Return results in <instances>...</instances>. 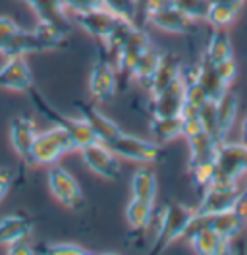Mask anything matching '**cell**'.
<instances>
[{
  "label": "cell",
  "mask_w": 247,
  "mask_h": 255,
  "mask_svg": "<svg viewBox=\"0 0 247 255\" xmlns=\"http://www.w3.org/2000/svg\"><path fill=\"white\" fill-rule=\"evenodd\" d=\"M79 151H81L83 162L95 174H99L101 178H107V180H120L122 170H120L118 155L107 143L95 141V143L87 145Z\"/></svg>",
  "instance_id": "52a82bcc"
},
{
  "label": "cell",
  "mask_w": 247,
  "mask_h": 255,
  "mask_svg": "<svg viewBox=\"0 0 247 255\" xmlns=\"http://www.w3.org/2000/svg\"><path fill=\"white\" fill-rule=\"evenodd\" d=\"M187 242L193 252L201 255H224L230 254L232 250V240L222 238L211 226H203Z\"/></svg>",
  "instance_id": "e0dca14e"
},
{
  "label": "cell",
  "mask_w": 247,
  "mask_h": 255,
  "mask_svg": "<svg viewBox=\"0 0 247 255\" xmlns=\"http://www.w3.org/2000/svg\"><path fill=\"white\" fill-rule=\"evenodd\" d=\"M234 211H236L244 221L247 219V180L242 184V188H240V193H238L236 203H234Z\"/></svg>",
  "instance_id": "7bdbcfd3"
},
{
  "label": "cell",
  "mask_w": 247,
  "mask_h": 255,
  "mask_svg": "<svg viewBox=\"0 0 247 255\" xmlns=\"http://www.w3.org/2000/svg\"><path fill=\"white\" fill-rule=\"evenodd\" d=\"M70 151H76V143L70 137V133L62 128L52 126L41 133L37 131V137L33 141V164L52 166L62 155Z\"/></svg>",
  "instance_id": "277c9868"
},
{
  "label": "cell",
  "mask_w": 247,
  "mask_h": 255,
  "mask_svg": "<svg viewBox=\"0 0 247 255\" xmlns=\"http://www.w3.org/2000/svg\"><path fill=\"white\" fill-rule=\"evenodd\" d=\"M37 254H48V255H87L89 252L83 250L77 244H48L43 248V252Z\"/></svg>",
  "instance_id": "d590c367"
},
{
  "label": "cell",
  "mask_w": 247,
  "mask_h": 255,
  "mask_svg": "<svg viewBox=\"0 0 247 255\" xmlns=\"http://www.w3.org/2000/svg\"><path fill=\"white\" fill-rule=\"evenodd\" d=\"M25 4H29L35 10V14L39 17V21L43 23H52L58 25L62 29L70 31V19L66 16V2L64 0H21Z\"/></svg>",
  "instance_id": "d6986e66"
},
{
  "label": "cell",
  "mask_w": 247,
  "mask_h": 255,
  "mask_svg": "<svg viewBox=\"0 0 247 255\" xmlns=\"http://www.w3.org/2000/svg\"><path fill=\"white\" fill-rule=\"evenodd\" d=\"M182 68L184 66H182L178 56L168 54V52L162 54L160 56V62H158V68H156V72H154L153 76V81L149 85V93L154 97L158 95L162 89H166L170 83H174V81L182 76Z\"/></svg>",
  "instance_id": "ffe728a7"
},
{
  "label": "cell",
  "mask_w": 247,
  "mask_h": 255,
  "mask_svg": "<svg viewBox=\"0 0 247 255\" xmlns=\"http://www.w3.org/2000/svg\"><path fill=\"white\" fill-rule=\"evenodd\" d=\"M238 111H240V99L230 89H226V93L216 101V120H218V131L222 139H226V135L236 124Z\"/></svg>",
  "instance_id": "603a6c76"
},
{
  "label": "cell",
  "mask_w": 247,
  "mask_h": 255,
  "mask_svg": "<svg viewBox=\"0 0 247 255\" xmlns=\"http://www.w3.org/2000/svg\"><path fill=\"white\" fill-rule=\"evenodd\" d=\"M14 182V172L10 168H0V201L6 197V193L12 188Z\"/></svg>",
  "instance_id": "ee69618b"
},
{
  "label": "cell",
  "mask_w": 247,
  "mask_h": 255,
  "mask_svg": "<svg viewBox=\"0 0 247 255\" xmlns=\"http://www.w3.org/2000/svg\"><path fill=\"white\" fill-rule=\"evenodd\" d=\"M170 4H174V0H137V21L141 17V23L147 21V16L154 12V10H160V8H166Z\"/></svg>",
  "instance_id": "74e56055"
},
{
  "label": "cell",
  "mask_w": 247,
  "mask_h": 255,
  "mask_svg": "<svg viewBox=\"0 0 247 255\" xmlns=\"http://www.w3.org/2000/svg\"><path fill=\"white\" fill-rule=\"evenodd\" d=\"M205 56L211 60V62H222V60H228L232 58V41L228 37L226 29H218L215 27V31L209 39V45H207V50H205Z\"/></svg>",
  "instance_id": "f546056e"
},
{
  "label": "cell",
  "mask_w": 247,
  "mask_h": 255,
  "mask_svg": "<svg viewBox=\"0 0 247 255\" xmlns=\"http://www.w3.org/2000/svg\"><path fill=\"white\" fill-rule=\"evenodd\" d=\"M0 87L17 93H27L33 87V76L25 56H10L0 66Z\"/></svg>",
  "instance_id": "8fae6325"
},
{
  "label": "cell",
  "mask_w": 247,
  "mask_h": 255,
  "mask_svg": "<svg viewBox=\"0 0 247 255\" xmlns=\"http://www.w3.org/2000/svg\"><path fill=\"white\" fill-rule=\"evenodd\" d=\"M199 118H201V122H203V126H205V131H207V133H211L213 137L220 139V141H224V139L220 137V131H218V120H216V101L209 99V101L201 107Z\"/></svg>",
  "instance_id": "836d02e7"
},
{
  "label": "cell",
  "mask_w": 247,
  "mask_h": 255,
  "mask_svg": "<svg viewBox=\"0 0 247 255\" xmlns=\"http://www.w3.org/2000/svg\"><path fill=\"white\" fill-rule=\"evenodd\" d=\"M118 157H124L127 160H135L141 164H151L160 159V147L154 141H147V139H141L135 135H127L124 133L120 137H116L112 143L108 145Z\"/></svg>",
  "instance_id": "30bf717a"
},
{
  "label": "cell",
  "mask_w": 247,
  "mask_h": 255,
  "mask_svg": "<svg viewBox=\"0 0 247 255\" xmlns=\"http://www.w3.org/2000/svg\"><path fill=\"white\" fill-rule=\"evenodd\" d=\"M189 174H191V182L199 191L209 188L216 178V160H209V162H199L193 166H187Z\"/></svg>",
  "instance_id": "1f68e13d"
},
{
  "label": "cell",
  "mask_w": 247,
  "mask_h": 255,
  "mask_svg": "<svg viewBox=\"0 0 247 255\" xmlns=\"http://www.w3.org/2000/svg\"><path fill=\"white\" fill-rule=\"evenodd\" d=\"M174 6H178L185 16H189L193 21L197 19H205L211 0H174Z\"/></svg>",
  "instance_id": "e575fe53"
},
{
  "label": "cell",
  "mask_w": 247,
  "mask_h": 255,
  "mask_svg": "<svg viewBox=\"0 0 247 255\" xmlns=\"http://www.w3.org/2000/svg\"><path fill=\"white\" fill-rule=\"evenodd\" d=\"M46 47L41 39V35L35 31H17L8 39V43L0 48V52L10 58V56H25V54H37V52H45Z\"/></svg>",
  "instance_id": "ac0fdd59"
},
{
  "label": "cell",
  "mask_w": 247,
  "mask_h": 255,
  "mask_svg": "<svg viewBox=\"0 0 247 255\" xmlns=\"http://www.w3.org/2000/svg\"><path fill=\"white\" fill-rule=\"evenodd\" d=\"M156 186H158L156 174L151 168L143 166V168H139L137 172H133V178H131V197H137V199H145V201L154 203Z\"/></svg>",
  "instance_id": "4316f807"
},
{
  "label": "cell",
  "mask_w": 247,
  "mask_h": 255,
  "mask_svg": "<svg viewBox=\"0 0 247 255\" xmlns=\"http://www.w3.org/2000/svg\"><path fill=\"white\" fill-rule=\"evenodd\" d=\"M105 8L120 19L133 21L137 25V0H103Z\"/></svg>",
  "instance_id": "d6a6232c"
},
{
  "label": "cell",
  "mask_w": 247,
  "mask_h": 255,
  "mask_svg": "<svg viewBox=\"0 0 247 255\" xmlns=\"http://www.w3.org/2000/svg\"><path fill=\"white\" fill-rule=\"evenodd\" d=\"M240 188H242L240 182L216 174L213 184L201 191V203L195 211L201 215H215V213H222V211H230L234 209Z\"/></svg>",
  "instance_id": "5b68a950"
},
{
  "label": "cell",
  "mask_w": 247,
  "mask_h": 255,
  "mask_svg": "<svg viewBox=\"0 0 247 255\" xmlns=\"http://www.w3.org/2000/svg\"><path fill=\"white\" fill-rule=\"evenodd\" d=\"M151 47H153V45H151L147 33L137 25V27L133 29V33L129 35V39L124 43V47L112 56V62L116 66V74L125 78V80H129L131 74H133L135 64L139 62V58H141Z\"/></svg>",
  "instance_id": "9c48e42d"
},
{
  "label": "cell",
  "mask_w": 247,
  "mask_h": 255,
  "mask_svg": "<svg viewBox=\"0 0 247 255\" xmlns=\"http://www.w3.org/2000/svg\"><path fill=\"white\" fill-rule=\"evenodd\" d=\"M242 10L234 8V6H228V4H218V2H211L209 6V12H207V21L213 25V27H218V29H228L232 23L236 21V17L240 16Z\"/></svg>",
  "instance_id": "4dcf8cb0"
},
{
  "label": "cell",
  "mask_w": 247,
  "mask_h": 255,
  "mask_svg": "<svg viewBox=\"0 0 247 255\" xmlns=\"http://www.w3.org/2000/svg\"><path fill=\"white\" fill-rule=\"evenodd\" d=\"M216 174L228 180L242 182L247 176V145L222 141L216 153Z\"/></svg>",
  "instance_id": "ba28073f"
},
{
  "label": "cell",
  "mask_w": 247,
  "mask_h": 255,
  "mask_svg": "<svg viewBox=\"0 0 247 255\" xmlns=\"http://www.w3.org/2000/svg\"><path fill=\"white\" fill-rule=\"evenodd\" d=\"M201 133H205V126H203V122H201L199 114L182 116V135H184L185 139L197 137Z\"/></svg>",
  "instance_id": "8d00e7d4"
},
{
  "label": "cell",
  "mask_w": 247,
  "mask_h": 255,
  "mask_svg": "<svg viewBox=\"0 0 247 255\" xmlns=\"http://www.w3.org/2000/svg\"><path fill=\"white\" fill-rule=\"evenodd\" d=\"M207 219V226H211L213 230H216L222 238L234 240L240 236V232L244 230L246 221L234 211H222V213H215V215H205Z\"/></svg>",
  "instance_id": "7402d4cb"
},
{
  "label": "cell",
  "mask_w": 247,
  "mask_h": 255,
  "mask_svg": "<svg viewBox=\"0 0 247 255\" xmlns=\"http://www.w3.org/2000/svg\"><path fill=\"white\" fill-rule=\"evenodd\" d=\"M147 21L154 25L156 29L160 31H166V33H180V35H185L193 29L195 21L191 19L189 16H185L184 12L170 4L166 8H160V10H154L147 16Z\"/></svg>",
  "instance_id": "9a60e30c"
},
{
  "label": "cell",
  "mask_w": 247,
  "mask_h": 255,
  "mask_svg": "<svg viewBox=\"0 0 247 255\" xmlns=\"http://www.w3.org/2000/svg\"><path fill=\"white\" fill-rule=\"evenodd\" d=\"M193 217H195V209L182 205V203H168L162 209V223L153 242V254H160L166 248H170L174 242L184 238L185 230Z\"/></svg>",
  "instance_id": "3957f363"
},
{
  "label": "cell",
  "mask_w": 247,
  "mask_h": 255,
  "mask_svg": "<svg viewBox=\"0 0 247 255\" xmlns=\"http://www.w3.org/2000/svg\"><path fill=\"white\" fill-rule=\"evenodd\" d=\"M76 14L77 25L91 35L97 43H103L110 31L116 27L120 17L114 16L107 8H95V10H85V12H74Z\"/></svg>",
  "instance_id": "7c38bea8"
},
{
  "label": "cell",
  "mask_w": 247,
  "mask_h": 255,
  "mask_svg": "<svg viewBox=\"0 0 247 255\" xmlns=\"http://www.w3.org/2000/svg\"><path fill=\"white\" fill-rule=\"evenodd\" d=\"M68 8L74 12H85V10H95V8H105L103 0H64Z\"/></svg>",
  "instance_id": "60d3db41"
},
{
  "label": "cell",
  "mask_w": 247,
  "mask_h": 255,
  "mask_svg": "<svg viewBox=\"0 0 247 255\" xmlns=\"http://www.w3.org/2000/svg\"><path fill=\"white\" fill-rule=\"evenodd\" d=\"M242 143L247 145V116L244 120V124H242Z\"/></svg>",
  "instance_id": "f6af8a7d"
},
{
  "label": "cell",
  "mask_w": 247,
  "mask_h": 255,
  "mask_svg": "<svg viewBox=\"0 0 247 255\" xmlns=\"http://www.w3.org/2000/svg\"><path fill=\"white\" fill-rule=\"evenodd\" d=\"M151 135L154 143H166L182 135V116H153Z\"/></svg>",
  "instance_id": "d4e9b609"
},
{
  "label": "cell",
  "mask_w": 247,
  "mask_h": 255,
  "mask_svg": "<svg viewBox=\"0 0 247 255\" xmlns=\"http://www.w3.org/2000/svg\"><path fill=\"white\" fill-rule=\"evenodd\" d=\"M17 29H19V27L15 25V21H12L10 17H6V16H0V48L8 43V39H10Z\"/></svg>",
  "instance_id": "b9f144b4"
},
{
  "label": "cell",
  "mask_w": 247,
  "mask_h": 255,
  "mask_svg": "<svg viewBox=\"0 0 247 255\" xmlns=\"http://www.w3.org/2000/svg\"><path fill=\"white\" fill-rule=\"evenodd\" d=\"M153 211L154 203L145 201V199H137V197H131V201L125 207L127 224L133 230H147V226H149L151 219H153Z\"/></svg>",
  "instance_id": "83f0119b"
},
{
  "label": "cell",
  "mask_w": 247,
  "mask_h": 255,
  "mask_svg": "<svg viewBox=\"0 0 247 255\" xmlns=\"http://www.w3.org/2000/svg\"><path fill=\"white\" fill-rule=\"evenodd\" d=\"M76 107L79 109L83 120L89 124V128L93 129V133L97 135L99 141L110 145L116 137L122 135V129L118 128V124L114 120H110L108 116H105L101 111H97L93 105H87L83 101H76Z\"/></svg>",
  "instance_id": "5bb4252c"
},
{
  "label": "cell",
  "mask_w": 247,
  "mask_h": 255,
  "mask_svg": "<svg viewBox=\"0 0 247 255\" xmlns=\"http://www.w3.org/2000/svg\"><path fill=\"white\" fill-rule=\"evenodd\" d=\"M189 141V164L187 166H193V164H199V162H209V160H216V153H218V147H220V139L213 137L211 133H201L197 137H191L187 139Z\"/></svg>",
  "instance_id": "cb8c5ba5"
},
{
  "label": "cell",
  "mask_w": 247,
  "mask_h": 255,
  "mask_svg": "<svg viewBox=\"0 0 247 255\" xmlns=\"http://www.w3.org/2000/svg\"><path fill=\"white\" fill-rule=\"evenodd\" d=\"M246 228H247V219H246Z\"/></svg>",
  "instance_id": "bcb514c9"
},
{
  "label": "cell",
  "mask_w": 247,
  "mask_h": 255,
  "mask_svg": "<svg viewBox=\"0 0 247 255\" xmlns=\"http://www.w3.org/2000/svg\"><path fill=\"white\" fill-rule=\"evenodd\" d=\"M215 66H216L218 76H220V80L230 87L232 83H234V80L238 78V64L234 62V56L228 58V60H222V62L215 64Z\"/></svg>",
  "instance_id": "ab89813d"
},
{
  "label": "cell",
  "mask_w": 247,
  "mask_h": 255,
  "mask_svg": "<svg viewBox=\"0 0 247 255\" xmlns=\"http://www.w3.org/2000/svg\"><path fill=\"white\" fill-rule=\"evenodd\" d=\"M6 248H8V250H6V254L8 255H31V254H35V246H33V242H31V234L14 240V242H12V244H8Z\"/></svg>",
  "instance_id": "f35d334b"
},
{
  "label": "cell",
  "mask_w": 247,
  "mask_h": 255,
  "mask_svg": "<svg viewBox=\"0 0 247 255\" xmlns=\"http://www.w3.org/2000/svg\"><path fill=\"white\" fill-rule=\"evenodd\" d=\"M97 50V58L91 68V76H89V93H91L95 103H110L116 91H118V74H116V66L112 62L107 47L103 43H99Z\"/></svg>",
  "instance_id": "7a4b0ae2"
},
{
  "label": "cell",
  "mask_w": 247,
  "mask_h": 255,
  "mask_svg": "<svg viewBox=\"0 0 247 255\" xmlns=\"http://www.w3.org/2000/svg\"><path fill=\"white\" fill-rule=\"evenodd\" d=\"M27 95H29L31 103L35 105V109L41 112L52 126H58V128H62L64 131L70 133V137H72L74 143H76V149H83V147H87V145L99 141L97 135L93 133V129L89 128V124H87L83 118L77 120V118L64 116V114H62L60 111H56L35 87H31L29 91H27Z\"/></svg>",
  "instance_id": "6da1fadb"
},
{
  "label": "cell",
  "mask_w": 247,
  "mask_h": 255,
  "mask_svg": "<svg viewBox=\"0 0 247 255\" xmlns=\"http://www.w3.org/2000/svg\"><path fill=\"white\" fill-rule=\"evenodd\" d=\"M160 56H162V52H158L154 47H151L141 58H139V62L135 64V68H133L131 78L137 81V83H141L145 89H149V85H151V81H153L154 72H156V68H158V62H160Z\"/></svg>",
  "instance_id": "f1b7e54d"
},
{
  "label": "cell",
  "mask_w": 247,
  "mask_h": 255,
  "mask_svg": "<svg viewBox=\"0 0 247 255\" xmlns=\"http://www.w3.org/2000/svg\"><path fill=\"white\" fill-rule=\"evenodd\" d=\"M33 232V223L27 217L21 215H10L0 221V246H8L14 240L27 236Z\"/></svg>",
  "instance_id": "484cf974"
},
{
  "label": "cell",
  "mask_w": 247,
  "mask_h": 255,
  "mask_svg": "<svg viewBox=\"0 0 247 255\" xmlns=\"http://www.w3.org/2000/svg\"><path fill=\"white\" fill-rule=\"evenodd\" d=\"M37 137V128L29 116H15L10 122V141L14 151L25 160L33 164V141Z\"/></svg>",
  "instance_id": "4fadbf2b"
},
{
  "label": "cell",
  "mask_w": 247,
  "mask_h": 255,
  "mask_svg": "<svg viewBox=\"0 0 247 255\" xmlns=\"http://www.w3.org/2000/svg\"><path fill=\"white\" fill-rule=\"evenodd\" d=\"M195 80L199 81L201 87L207 91L209 99H213V101H218L228 89V85L220 80L215 62H211L207 56H203L201 62L195 66Z\"/></svg>",
  "instance_id": "44dd1931"
},
{
  "label": "cell",
  "mask_w": 247,
  "mask_h": 255,
  "mask_svg": "<svg viewBox=\"0 0 247 255\" xmlns=\"http://www.w3.org/2000/svg\"><path fill=\"white\" fill-rule=\"evenodd\" d=\"M46 180H48V188H50V193L54 195V199L62 203L64 207L74 209V211H79V209L85 207V197H83V191L79 188L77 180L70 174L68 170H64L60 166H50L48 174H46Z\"/></svg>",
  "instance_id": "8992f818"
},
{
  "label": "cell",
  "mask_w": 247,
  "mask_h": 255,
  "mask_svg": "<svg viewBox=\"0 0 247 255\" xmlns=\"http://www.w3.org/2000/svg\"><path fill=\"white\" fill-rule=\"evenodd\" d=\"M185 103V83L182 76L158 95L153 97V116H180Z\"/></svg>",
  "instance_id": "2e32d148"
}]
</instances>
